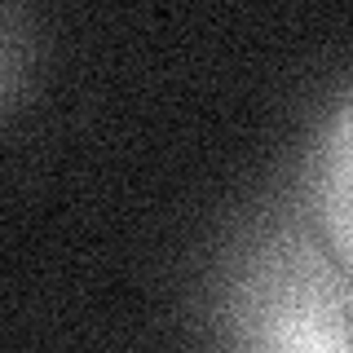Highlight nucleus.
I'll use <instances>...</instances> for the list:
<instances>
[{"instance_id": "f257e3e1", "label": "nucleus", "mask_w": 353, "mask_h": 353, "mask_svg": "<svg viewBox=\"0 0 353 353\" xmlns=\"http://www.w3.org/2000/svg\"><path fill=\"white\" fill-rule=\"evenodd\" d=\"M230 353H353V274L305 203L261 212L221 270Z\"/></svg>"}, {"instance_id": "f03ea898", "label": "nucleus", "mask_w": 353, "mask_h": 353, "mask_svg": "<svg viewBox=\"0 0 353 353\" xmlns=\"http://www.w3.org/2000/svg\"><path fill=\"white\" fill-rule=\"evenodd\" d=\"M301 203L327 248L353 274V88L336 97L314 128L305 154Z\"/></svg>"}, {"instance_id": "7ed1b4c3", "label": "nucleus", "mask_w": 353, "mask_h": 353, "mask_svg": "<svg viewBox=\"0 0 353 353\" xmlns=\"http://www.w3.org/2000/svg\"><path fill=\"white\" fill-rule=\"evenodd\" d=\"M22 9L9 5L5 18H0V102H5V115L18 106V88H22V75H27V53H22Z\"/></svg>"}]
</instances>
